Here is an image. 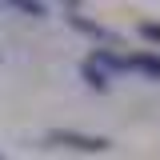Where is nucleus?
<instances>
[{
  "label": "nucleus",
  "mask_w": 160,
  "mask_h": 160,
  "mask_svg": "<svg viewBox=\"0 0 160 160\" xmlns=\"http://www.w3.org/2000/svg\"><path fill=\"white\" fill-rule=\"evenodd\" d=\"M48 148H68V152H108L112 140L100 132H80V128H48L44 132Z\"/></svg>",
  "instance_id": "1"
},
{
  "label": "nucleus",
  "mask_w": 160,
  "mask_h": 160,
  "mask_svg": "<svg viewBox=\"0 0 160 160\" xmlns=\"http://www.w3.org/2000/svg\"><path fill=\"white\" fill-rule=\"evenodd\" d=\"M64 20H68V28H76L80 36L96 40L100 48H104V44H108V48H116V44H120V36H116V32H108V28H104V24H96L92 16H84L76 4H68V8H64Z\"/></svg>",
  "instance_id": "2"
},
{
  "label": "nucleus",
  "mask_w": 160,
  "mask_h": 160,
  "mask_svg": "<svg viewBox=\"0 0 160 160\" xmlns=\"http://www.w3.org/2000/svg\"><path fill=\"white\" fill-rule=\"evenodd\" d=\"M80 80H84L92 92H108V88H112V76H108V72H104V68H100L92 56L80 60Z\"/></svg>",
  "instance_id": "3"
},
{
  "label": "nucleus",
  "mask_w": 160,
  "mask_h": 160,
  "mask_svg": "<svg viewBox=\"0 0 160 160\" xmlns=\"http://www.w3.org/2000/svg\"><path fill=\"white\" fill-rule=\"evenodd\" d=\"M128 72L160 80V52H128Z\"/></svg>",
  "instance_id": "4"
},
{
  "label": "nucleus",
  "mask_w": 160,
  "mask_h": 160,
  "mask_svg": "<svg viewBox=\"0 0 160 160\" xmlns=\"http://www.w3.org/2000/svg\"><path fill=\"white\" fill-rule=\"evenodd\" d=\"M88 56L96 60V64L108 72V76H116V72H128V56H120L116 48H92Z\"/></svg>",
  "instance_id": "5"
},
{
  "label": "nucleus",
  "mask_w": 160,
  "mask_h": 160,
  "mask_svg": "<svg viewBox=\"0 0 160 160\" xmlns=\"http://www.w3.org/2000/svg\"><path fill=\"white\" fill-rule=\"evenodd\" d=\"M12 12H24L28 20H44L48 16V4H36V0H8Z\"/></svg>",
  "instance_id": "6"
},
{
  "label": "nucleus",
  "mask_w": 160,
  "mask_h": 160,
  "mask_svg": "<svg viewBox=\"0 0 160 160\" xmlns=\"http://www.w3.org/2000/svg\"><path fill=\"white\" fill-rule=\"evenodd\" d=\"M136 32H140L144 40H148V44H160V24H156V20H144Z\"/></svg>",
  "instance_id": "7"
},
{
  "label": "nucleus",
  "mask_w": 160,
  "mask_h": 160,
  "mask_svg": "<svg viewBox=\"0 0 160 160\" xmlns=\"http://www.w3.org/2000/svg\"><path fill=\"white\" fill-rule=\"evenodd\" d=\"M0 60H4V52H0Z\"/></svg>",
  "instance_id": "8"
},
{
  "label": "nucleus",
  "mask_w": 160,
  "mask_h": 160,
  "mask_svg": "<svg viewBox=\"0 0 160 160\" xmlns=\"http://www.w3.org/2000/svg\"><path fill=\"white\" fill-rule=\"evenodd\" d=\"M0 160H4V156H0Z\"/></svg>",
  "instance_id": "9"
}]
</instances>
